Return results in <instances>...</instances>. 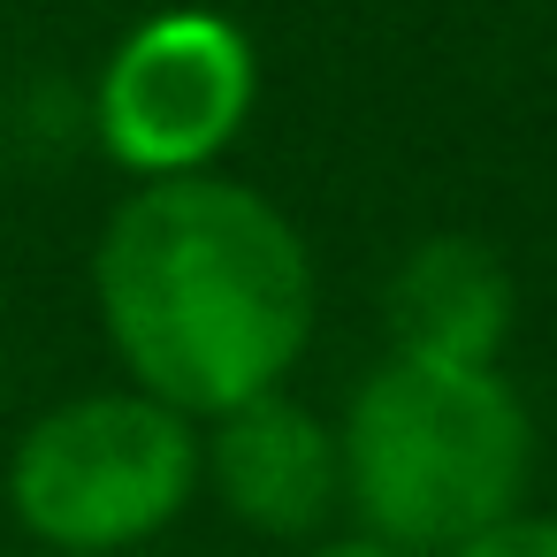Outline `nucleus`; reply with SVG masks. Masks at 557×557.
Listing matches in <instances>:
<instances>
[{"mask_svg": "<svg viewBox=\"0 0 557 557\" xmlns=\"http://www.w3.org/2000/svg\"><path fill=\"white\" fill-rule=\"evenodd\" d=\"M199 473V420L146 389H85L16 435L9 504L62 557H123L184 519Z\"/></svg>", "mask_w": 557, "mask_h": 557, "instance_id": "7ed1b4c3", "label": "nucleus"}, {"mask_svg": "<svg viewBox=\"0 0 557 557\" xmlns=\"http://www.w3.org/2000/svg\"><path fill=\"white\" fill-rule=\"evenodd\" d=\"M100 329L131 389L184 420H222L283 389L321 321V275L298 222L237 176L138 184L92 252Z\"/></svg>", "mask_w": 557, "mask_h": 557, "instance_id": "f257e3e1", "label": "nucleus"}, {"mask_svg": "<svg viewBox=\"0 0 557 557\" xmlns=\"http://www.w3.org/2000/svg\"><path fill=\"white\" fill-rule=\"evenodd\" d=\"M336 458L359 534L405 557H443L527 504L534 420L496 367H435L389 351L351 389Z\"/></svg>", "mask_w": 557, "mask_h": 557, "instance_id": "f03ea898", "label": "nucleus"}, {"mask_svg": "<svg viewBox=\"0 0 557 557\" xmlns=\"http://www.w3.org/2000/svg\"><path fill=\"white\" fill-rule=\"evenodd\" d=\"M443 557H557V519L549 511H511V519L481 527L473 542H458Z\"/></svg>", "mask_w": 557, "mask_h": 557, "instance_id": "0eeeda50", "label": "nucleus"}, {"mask_svg": "<svg viewBox=\"0 0 557 557\" xmlns=\"http://www.w3.org/2000/svg\"><path fill=\"white\" fill-rule=\"evenodd\" d=\"M199 466H207L222 511L252 534H275V542L321 534V519L344 504L336 428H321L283 389H268L252 405H230L214 420V435L199 443Z\"/></svg>", "mask_w": 557, "mask_h": 557, "instance_id": "39448f33", "label": "nucleus"}, {"mask_svg": "<svg viewBox=\"0 0 557 557\" xmlns=\"http://www.w3.org/2000/svg\"><path fill=\"white\" fill-rule=\"evenodd\" d=\"M260 108V54L214 9H161L100 70L92 131L138 184L207 176Z\"/></svg>", "mask_w": 557, "mask_h": 557, "instance_id": "20e7f679", "label": "nucleus"}, {"mask_svg": "<svg viewBox=\"0 0 557 557\" xmlns=\"http://www.w3.org/2000/svg\"><path fill=\"white\" fill-rule=\"evenodd\" d=\"M306 557H405V549H389V542H374V534H336V542H313Z\"/></svg>", "mask_w": 557, "mask_h": 557, "instance_id": "6e6552de", "label": "nucleus"}, {"mask_svg": "<svg viewBox=\"0 0 557 557\" xmlns=\"http://www.w3.org/2000/svg\"><path fill=\"white\" fill-rule=\"evenodd\" d=\"M389 351L435 367H496L511 336V275L481 237H428L382 290Z\"/></svg>", "mask_w": 557, "mask_h": 557, "instance_id": "423d86ee", "label": "nucleus"}]
</instances>
